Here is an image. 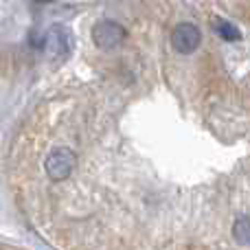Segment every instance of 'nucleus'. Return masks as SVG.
<instances>
[{"instance_id":"nucleus-1","label":"nucleus","mask_w":250,"mask_h":250,"mask_svg":"<svg viewBox=\"0 0 250 250\" xmlns=\"http://www.w3.org/2000/svg\"><path fill=\"white\" fill-rule=\"evenodd\" d=\"M77 167V156L73 149L68 147H55L51 154L44 160V169H46V176L53 182H62L70 176Z\"/></svg>"},{"instance_id":"nucleus-2","label":"nucleus","mask_w":250,"mask_h":250,"mask_svg":"<svg viewBox=\"0 0 250 250\" xmlns=\"http://www.w3.org/2000/svg\"><path fill=\"white\" fill-rule=\"evenodd\" d=\"M125 38H127V31L114 20H101L92 26V42L97 48H104V51L117 48L119 44L125 42Z\"/></svg>"},{"instance_id":"nucleus-3","label":"nucleus","mask_w":250,"mask_h":250,"mask_svg":"<svg viewBox=\"0 0 250 250\" xmlns=\"http://www.w3.org/2000/svg\"><path fill=\"white\" fill-rule=\"evenodd\" d=\"M44 53H46L51 60H64L70 55V48H73V35L66 26L55 24L46 31L44 35Z\"/></svg>"},{"instance_id":"nucleus-4","label":"nucleus","mask_w":250,"mask_h":250,"mask_svg":"<svg viewBox=\"0 0 250 250\" xmlns=\"http://www.w3.org/2000/svg\"><path fill=\"white\" fill-rule=\"evenodd\" d=\"M200 42H202L200 29L195 24H191V22H182V24H178L171 33V46L176 48L178 53H182V55L193 53L195 48L200 46Z\"/></svg>"},{"instance_id":"nucleus-5","label":"nucleus","mask_w":250,"mask_h":250,"mask_svg":"<svg viewBox=\"0 0 250 250\" xmlns=\"http://www.w3.org/2000/svg\"><path fill=\"white\" fill-rule=\"evenodd\" d=\"M233 237L244 246H250V215H239L233 224Z\"/></svg>"},{"instance_id":"nucleus-6","label":"nucleus","mask_w":250,"mask_h":250,"mask_svg":"<svg viewBox=\"0 0 250 250\" xmlns=\"http://www.w3.org/2000/svg\"><path fill=\"white\" fill-rule=\"evenodd\" d=\"M215 31L217 35H220L222 40H226V42H237L239 38H242V33H239V29L235 24H230L229 20H215Z\"/></svg>"},{"instance_id":"nucleus-7","label":"nucleus","mask_w":250,"mask_h":250,"mask_svg":"<svg viewBox=\"0 0 250 250\" xmlns=\"http://www.w3.org/2000/svg\"><path fill=\"white\" fill-rule=\"evenodd\" d=\"M35 2H40V4H46V2H53V0H35Z\"/></svg>"}]
</instances>
